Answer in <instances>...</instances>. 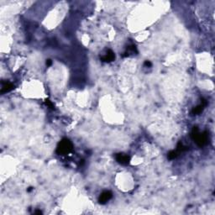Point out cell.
Masks as SVG:
<instances>
[{"mask_svg": "<svg viewBox=\"0 0 215 215\" xmlns=\"http://www.w3.org/2000/svg\"><path fill=\"white\" fill-rule=\"evenodd\" d=\"M206 104H207V102L205 101V100H202V104H200V105L197 106L196 108H194L192 110V114H194V115H197V114H201L202 111H203L204 107L206 106Z\"/></svg>", "mask_w": 215, "mask_h": 215, "instance_id": "cell-6", "label": "cell"}, {"mask_svg": "<svg viewBox=\"0 0 215 215\" xmlns=\"http://www.w3.org/2000/svg\"><path fill=\"white\" fill-rule=\"evenodd\" d=\"M114 59H115V55L113 51L111 50H108L107 51V53L103 56V57H101V60L103 62H113Z\"/></svg>", "mask_w": 215, "mask_h": 215, "instance_id": "cell-5", "label": "cell"}, {"mask_svg": "<svg viewBox=\"0 0 215 215\" xmlns=\"http://www.w3.org/2000/svg\"><path fill=\"white\" fill-rule=\"evenodd\" d=\"M177 156V151H171L168 153V159H170V160H173V159H175L176 157Z\"/></svg>", "mask_w": 215, "mask_h": 215, "instance_id": "cell-9", "label": "cell"}, {"mask_svg": "<svg viewBox=\"0 0 215 215\" xmlns=\"http://www.w3.org/2000/svg\"><path fill=\"white\" fill-rule=\"evenodd\" d=\"M145 65H146V66H151V62H149V61H146V62H145Z\"/></svg>", "mask_w": 215, "mask_h": 215, "instance_id": "cell-11", "label": "cell"}, {"mask_svg": "<svg viewBox=\"0 0 215 215\" xmlns=\"http://www.w3.org/2000/svg\"><path fill=\"white\" fill-rule=\"evenodd\" d=\"M72 144L68 139H62L57 148V153L58 155H66L72 151Z\"/></svg>", "mask_w": 215, "mask_h": 215, "instance_id": "cell-2", "label": "cell"}, {"mask_svg": "<svg viewBox=\"0 0 215 215\" xmlns=\"http://www.w3.org/2000/svg\"><path fill=\"white\" fill-rule=\"evenodd\" d=\"M115 159L121 165H128L129 163V161H130V157L126 154H123V153L117 154L115 156Z\"/></svg>", "mask_w": 215, "mask_h": 215, "instance_id": "cell-3", "label": "cell"}, {"mask_svg": "<svg viewBox=\"0 0 215 215\" xmlns=\"http://www.w3.org/2000/svg\"><path fill=\"white\" fill-rule=\"evenodd\" d=\"M187 147L184 146L182 143H181V142H179V143H178V145H177V152H182V151H187Z\"/></svg>", "mask_w": 215, "mask_h": 215, "instance_id": "cell-8", "label": "cell"}, {"mask_svg": "<svg viewBox=\"0 0 215 215\" xmlns=\"http://www.w3.org/2000/svg\"><path fill=\"white\" fill-rule=\"evenodd\" d=\"M45 103H46V104H47V105H48V106H49L50 108H54V105L52 104V103H51V102L49 101V100H46Z\"/></svg>", "mask_w": 215, "mask_h": 215, "instance_id": "cell-10", "label": "cell"}, {"mask_svg": "<svg viewBox=\"0 0 215 215\" xmlns=\"http://www.w3.org/2000/svg\"><path fill=\"white\" fill-rule=\"evenodd\" d=\"M14 88V86H13L12 83L10 82H6L3 85L2 87V89H1V93H8L10 92L11 90H13Z\"/></svg>", "mask_w": 215, "mask_h": 215, "instance_id": "cell-7", "label": "cell"}, {"mask_svg": "<svg viewBox=\"0 0 215 215\" xmlns=\"http://www.w3.org/2000/svg\"><path fill=\"white\" fill-rule=\"evenodd\" d=\"M112 196H113V194H112L111 192L105 191V192H103L101 193V195H100L99 198H98V202H99V203H101V204H105L108 201H109L112 198Z\"/></svg>", "mask_w": 215, "mask_h": 215, "instance_id": "cell-4", "label": "cell"}, {"mask_svg": "<svg viewBox=\"0 0 215 215\" xmlns=\"http://www.w3.org/2000/svg\"><path fill=\"white\" fill-rule=\"evenodd\" d=\"M192 138L197 143V145L200 147L205 146L208 142V134L207 132L200 133L197 127H194L192 131Z\"/></svg>", "mask_w": 215, "mask_h": 215, "instance_id": "cell-1", "label": "cell"}, {"mask_svg": "<svg viewBox=\"0 0 215 215\" xmlns=\"http://www.w3.org/2000/svg\"><path fill=\"white\" fill-rule=\"evenodd\" d=\"M51 63H52V62H51V60H47V61H46V65H47V66H51Z\"/></svg>", "mask_w": 215, "mask_h": 215, "instance_id": "cell-12", "label": "cell"}]
</instances>
